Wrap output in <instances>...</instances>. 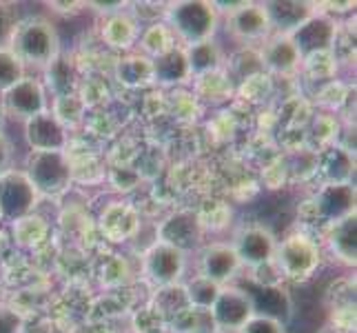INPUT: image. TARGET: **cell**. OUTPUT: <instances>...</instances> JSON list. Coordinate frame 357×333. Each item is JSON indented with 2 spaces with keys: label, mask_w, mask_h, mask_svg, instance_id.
<instances>
[{
  "label": "cell",
  "mask_w": 357,
  "mask_h": 333,
  "mask_svg": "<svg viewBox=\"0 0 357 333\" xmlns=\"http://www.w3.org/2000/svg\"><path fill=\"white\" fill-rule=\"evenodd\" d=\"M16 58L24 65L43 67L47 69L60 56V38L52 20L43 16H29L18 20L11 31V38L7 45Z\"/></svg>",
  "instance_id": "6da1fadb"
},
{
  "label": "cell",
  "mask_w": 357,
  "mask_h": 333,
  "mask_svg": "<svg viewBox=\"0 0 357 333\" xmlns=\"http://www.w3.org/2000/svg\"><path fill=\"white\" fill-rule=\"evenodd\" d=\"M167 7L169 9H165V18L169 29L174 31L176 40H182L189 47L213 38L220 20L213 3H206V0H180V3H171Z\"/></svg>",
  "instance_id": "7a4b0ae2"
},
{
  "label": "cell",
  "mask_w": 357,
  "mask_h": 333,
  "mask_svg": "<svg viewBox=\"0 0 357 333\" xmlns=\"http://www.w3.org/2000/svg\"><path fill=\"white\" fill-rule=\"evenodd\" d=\"M22 174L38 195H60L71 184V160L67 151H29Z\"/></svg>",
  "instance_id": "3957f363"
},
{
  "label": "cell",
  "mask_w": 357,
  "mask_h": 333,
  "mask_svg": "<svg viewBox=\"0 0 357 333\" xmlns=\"http://www.w3.org/2000/svg\"><path fill=\"white\" fill-rule=\"evenodd\" d=\"M273 262L278 265L282 276L293 278V280H304L313 276V271L317 269L319 249L311 238L293 233V236L280 240L275 244Z\"/></svg>",
  "instance_id": "277c9868"
},
{
  "label": "cell",
  "mask_w": 357,
  "mask_h": 333,
  "mask_svg": "<svg viewBox=\"0 0 357 333\" xmlns=\"http://www.w3.org/2000/svg\"><path fill=\"white\" fill-rule=\"evenodd\" d=\"M38 191L18 169H9L0 176V220L16 222L33 214L38 205Z\"/></svg>",
  "instance_id": "5b68a950"
},
{
  "label": "cell",
  "mask_w": 357,
  "mask_h": 333,
  "mask_svg": "<svg viewBox=\"0 0 357 333\" xmlns=\"http://www.w3.org/2000/svg\"><path fill=\"white\" fill-rule=\"evenodd\" d=\"M184 269H187V253L167 242L155 240L144 253V274L160 289L178 285Z\"/></svg>",
  "instance_id": "8992f818"
},
{
  "label": "cell",
  "mask_w": 357,
  "mask_h": 333,
  "mask_svg": "<svg viewBox=\"0 0 357 333\" xmlns=\"http://www.w3.org/2000/svg\"><path fill=\"white\" fill-rule=\"evenodd\" d=\"M253 316L249 293L240 287H222L211 306V318L218 333H238Z\"/></svg>",
  "instance_id": "52a82bcc"
},
{
  "label": "cell",
  "mask_w": 357,
  "mask_h": 333,
  "mask_svg": "<svg viewBox=\"0 0 357 333\" xmlns=\"http://www.w3.org/2000/svg\"><path fill=\"white\" fill-rule=\"evenodd\" d=\"M3 107L7 114L20 120H31L33 116H40L49 111V101L45 84L36 78L24 76L16 87H11L7 94H3Z\"/></svg>",
  "instance_id": "ba28073f"
},
{
  "label": "cell",
  "mask_w": 357,
  "mask_h": 333,
  "mask_svg": "<svg viewBox=\"0 0 357 333\" xmlns=\"http://www.w3.org/2000/svg\"><path fill=\"white\" fill-rule=\"evenodd\" d=\"M335 36H337V24L333 18L326 14H317V16L313 14L293 34H289V38L300 52V56L306 58L319 52H331V47L335 43Z\"/></svg>",
  "instance_id": "9c48e42d"
},
{
  "label": "cell",
  "mask_w": 357,
  "mask_h": 333,
  "mask_svg": "<svg viewBox=\"0 0 357 333\" xmlns=\"http://www.w3.org/2000/svg\"><path fill=\"white\" fill-rule=\"evenodd\" d=\"M24 140L31 151H65L69 135L67 129L52 116V111H45L24 122Z\"/></svg>",
  "instance_id": "30bf717a"
},
{
  "label": "cell",
  "mask_w": 357,
  "mask_h": 333,
  "mask_svg": "<svg viewBox=\"0 0 357 333\" xmlns=\"http://www.w3.org/2000/svg\"><path fill=\"white\" fill-rule=\"evenodd\" d=\"M275 244L278 240L273 238V233L264 227H244L233 242V249H236L240 262L246 267H260L268 260H273L275 253Z\"/></svg>",
  "instance_id": "8fae6325"
},
{
  "label": "cell",
  "mask_w": 357,
  "mask_h": 333,
  "mask_svg": "<svg viewBox=\"0 0 357 333\" xmlns=\"http://www.w3.org/2000/svg\"><path fill=\"white\" fill-rule=\"evenodd\" d=\"M240 267L242 262L233 244L213 242L200 251V276L220 287H227V282L238 274Z\"/></svg>",
  "instance_id": "7c38bea8"
},
{
  "label": "cell",
  "mask_w": 357,
  "mask_h": 333,
  "mask_svg": "<svg viewBox=\"0 0 357 333\" xmlns=\"http://www.w3.org/2000/svg\"><path fill=\"white\" fill-rule=\"evenodd\" d=\"M227 29L233 38L244 40V43L266 40L268 36L273 34L262 3H249V0L244 3V7H240L238 11H233L229 16Z\"/></svg>",
  "instance_id": "4fadbf2b"
},
{
  "label": "cell",
  "mask_w": 357,
  "mask_h": 333,
  "mask_svg": "<svg viewBox=\"0 0 357 333\" xmlns=\"http://www.w3.org/2000/svg\"><path fill=\"white\" fill-rule=\"evenodd\" d=\"M202 225L198 220V214L193 212H176L171 214L158 229V240L167 242L176 249L187 253V249L195 246L202 238Z\"/></svg>",
  "instance_id": "5bb4252c"
},
{
  "label": "cell",
  "mask_w": 357,
  "mask_h": 333,
  "mask_svg": "<svg viewBox=\"0 0 357 333\" xmlns=\"http://www.w3.org/2000/svg\"><path fill=\"white\" fill-rule=\"evenodd\" d=\"M98 222H100L102 236L112 242H125L140 229V216L127 202H109L100 212Z\"/></svg>",
  "instance_id": "9a60e30c"
},
{
  "label": "cell",
  "mask_w": 357,
  "mask_h": 333,
  "mask_svg": "<svg viewBox=\"0 0 357 333\" xmlns=\"http://www.w3.org/2000/svg\"><path fill=\"white\" fill-rule=\"evenodd\" d=\"M266 18L271 24V31L289 36L300 27L304 20L313 16V5L309 3H295V0H273V3H262Z\"/></svg>",
  "instance_id": "2e32d148"
},
{
  "label": "cell",
  "mask_w": 357,
  "mask_h": 333,
  "mask_svg": "<svg viewBox=\"0 0 357 333\" xmlns=\"http://www.w3.org/2000/svg\"><path fill=\"white\" fill-rule=\"evenodd\" d=\"M262 67L275 71V73H293L302 65V56L291 43L289 36L271 34L262 45Z\"/></svg>",
  "instance_id": "e0dca14e"
},
{
  "label": "cell",
  "mask_w": 357,
  "mask_h": 333,
  "mask_svg": "<svg viewBox=\"0 0 357 333\" xmlns=\"http://www.w3.org/2000/svg\"><path fill=\"white\" fill-rule=\"evenodd\" d=\"M319 214L324 220L337 222L355 214V187L349 184H326L315 198Z\"/></svg>",
  "instance_id": "ac0fdd59"
},
{
  "label": "cell",
  "mask_w": 357,
  "mask_h": 333,
  "mask_svg": "<svg viewBox=\"0 0 357 333\" xmlns=\"http://www.w3.org/2000/svg\"><path fill=\"white\" fill-rule=\"evenodd\" d=\"M249 293L251 304H253V313L255 316H266L284 323L291 316V298L282 287H260L255 289H244Z\"/></svg>",
  "instance_id": "d6986e66"
},
{
  "label": "cell",
  "mask_w": 357,
  "mask_h": 333,
  "mask_svg": "<svg viewBox=\"0 0 357 333\" xmlns=\"http://www.w3.org/2000/svg\"><path fill=\"white\" fill-rule=\"evenodd\" d=\"M140 36V24L127 11H118L114 16H107L102 22V40L114 47L127 52L135 43H138Z\"/></svg>",
  "instance_id": "ffe728a7"
},
{
  "label": "cell",
  "mask_w": 357,
  "mask_h": 333,
  "mask_svg": "<svg viewBox=\"0 0 357 333\" xmlns=\"http://www.w3.org/2000/svg\"><path fill=\"white\" fill-rule=\"evenodd\" d=\"M191 78L184 47H174L171 52L153 58V82L160 84H180Z\"/></svg>",
  "instance_id": "44dd1931"
},
{
  "label": "cell",
  "mask_w": 357,
  "mask_h": 333,
  "mask_svg": "<svg viewBox=\"0 0 357 333\" xmlns=\"http://www.w3.org/2000/svg\"><path fill=\"white\" fill-rule=\"evenodd\" d=\"M116 78L125 87H144L153 82V60L142 54H127L118 60Z\"/></svg>",
  "instance_id": "7402d4cb"
},
{
  "label": "cell",
  "mask_w": 357,
  "mask_h": 333,
  "mask_svg": "<svg viewBox=\"0 0 357 333\" xmlns=\"http://www.w3.org/2000/svg\"><path fill=\"white\" fill-rule=\"evenodd\" d=\"M331 249L333 253H337V258H342L347 265H355V256H357V222H355V214L349 218H342L337 222H331Z\"/></svg>",
  "instance_id": "603a6c76"
},
{
  "label": "cell",
  "mask_w": 357,
  "mask_h": 333,
  "mask_svg": "<svg viewBox=\"0 0 357 333\" xmlns=\"http://www.w3.org/2000/svg\"><path fill=\"white\" fill-rule=\"evenodd\" d=\"M184 54H187L191 76H202V73L215 71L222 65V49L213 38L184 47Z\"/></svg>",
  "instance_id": "cb8c5ba5"
},
{
  "label": "cell",
  "mask_w": 357,
  "mask_h": 333,
  "mask_svg": "<svg viewBox=\"0 0 357 333\" xmlns=\"http://www.w3.org/2000/svg\"><path fill=\"white\" fill-rule=\"evenodd\" d=\"M176 36L174 31L169 29V24L167 22H151L149 27H144L138 36V45L142 49V56L146 58H158V56H162L167 52H171L176 45Z\"/></svg>",
  "instance_id": "d4e9b609"
},
{
  "label": "cell",
  "mask_w": 357,
  "mask_h": 333,
  "mask_svg": "<svg viewBox=\"0 0 357 333\" xmlns=\"http://www.w3.org/2000/svg\"><path fill=\"white\" fill-rule=\"evenodd\" d=\"M47 233H49L47 220L36 214H29L16 222H11V236H14L16 244L20 246H38L47 240Z\"/></svg>",
  "instance_id": "484cf974"
},
{
  "label": "cell",
  "mask_w": 357,
  "mask_h": 333,
  "mask_svg": "<svg viewBox=\"0 0 357 333\" xmlns=\"http://www.w3.org/2000/svg\"><path fill=\"white\" fill-rule=\"evenodd\" d=\"M49 111H52V116L65 129L78 125V122H82L84 118H87V116H84V114H87V107H84V103L80 101V96L76 91L65 94V96H56L54 103L49 105Z\"/></svg>",
  "instance_id": "4316f807"
},
{
  "label": "cell",
  "mask_w": 357,
  "mask_h": 333,
  "mask_svg": "<svg viewBox=\"0 0 357 333\" xmlns=\"http://www.w3.org/2000/svg\"><path fill=\"white\" fill-rule=\"evenodd\" d=\"M195 98H202V101H222L231 94V78L229 73L222 71V67L215 71L202 73V76H195Z\"/></svg>",
  "instance_id": "83f0119b"
},
{
  "label": "cell",
  "mask_w": 357,
  "mask_h": 333,
  "mask_svg": "<svg viewBox=\"0 0 357 333\" xmlns=\"http://www.w3.org/2000/svg\"><path fill=\"white\" fill-rule=\"evenodd\" d=\"M182 289H184V295H187L189 306H193V309H204V311H211L213 302L218 300L220 291H222V287L202 276H195Z\"/></svg>",
  "instance_id": "f1b7e54d"
},
{
  "label": "cell",
  "mask_w": 357,
  "mask_h": 333,
  "mask_svg": "<svg viewBox=\"0 0 357 333\" xmlns=\"http://www.w3.org/2000/svg\"><path fill=\"white\" fill-rule=\"evenodd\" d=\"M24 78V65L16 58L9 47H0V96Z\"/></svg>",
  "instance_id": "f546056e"
},
{
  "label": "cell",
  "mask_w": 357,
  "mask_h": 333,
  "mask_svg": "<svg viewBox=\"0 0 357 333\" xmlns=\"http://www.w3.org/2000/svg\"><path fill=\"white\" fill-rule=\"evenodd\" d=\"M45 71H47V78H49V87L54 89L56 96H65V94L76 91V82H73L76 76H73V69L69 63L60 60V56Z\"/></svg>",
  "instance_id": "4dcf8cb0"
},
{
  "label": "cell",
  "mask_w": 357,
  "mask_h": 333,
  "mask_svg": "<svg viewBox=\"0 0 357 333\" xmlns=\"http://www.w3.org/2000/svg\"><path fill=\"white\" fill-rule=\"evenodd\" d=\"M240 96L244 98V101H264L266 94L271 91V78H268V73L264 71H257V73H251V76H246L242 78L240 82Z\"/></svg>",
  "instance_id": "1f68e13d"
},
{
  "label": "cell",
  "mask_w": 357,
  "mask_h": 333,
  "mask_svg": "<svg viewBox=\"0 0 357 333\" xmlns=\"http://www.w3.org/2000/svg\"><path fill=\"white\" fill-rule=\"evenodd\" d=\"M131 276V269L127 258L122 256H112L109 260H105L102 265V282L107 287H122L127 285V280Z\"/></svg>",
  "instance_id": "d6a6232c"
},
{
  "label": "cell",
  "mask_w": 357,
  "mask_h": 333,
  "mask_svg": "<svg viewBox=\"0 0 357 333\" xmlns=\"http://www.w3.org/2000/svg\"><path fill=\"white\" fill-rule=\"evenodd\" d=\"M302 63L311 71V76L317 80H328L337 69V58L331 52H319L313 56H306V58H302Z\"/></svg>",
  "instance_id": "836d02e7"
},
{
  "label": "cell",
  "mask_w": 357,
  "mask_h": 333,
  "mask_svg": "<svg viewBox=\"0 0 357 333\" xmlns=\"http://www.w3.org/2000/svg\"><path fill=\"white\" fill-rule=\"evenodd\" d=\"M165 327L167 320L155 306H146V309H140L135 313V329H138V333H162L167 331Z\"/></svg>",
  "instance_id": "e575fe53"
},
{
  "label": "cell",
  "mask_w": 357,
  "mask_h": 333,
  "mask_svg": "<svg viewBox=\"0 0 357 333\" xmlns=\"http://www.w3.org/2000/svg\"><path fill=\"white\" fill-rule=\"evenodd\" d=\"M238 333H287V329H284V323H280V320L253 313Z\"/></svg>",
  "instance_id": "d590c367"
},
{
  "label": "cell",
  "mask_w": 357,
  "mask_h": 333,
  "mask_svg": "<svg viewBox=\"0 0 357 333\" xmlns=\"http://www.w3.org/2000/svg\"><path fill=\"white\" fill-rule=\"evenodd\" d=\"M76 94L80 96V101L84 103V107H96L107 98V84L100 78H89L80 87V91H76Z\"/></svg>",
  "instance_id": "8d00e7d4"
},
{
  "label": "cell",
  "mask_w": 357,
  "mask_h": 333,
  "mask_svg": "<svg viewBox=\"0 0 357 333\" xmlns=\"http://www.w3.org/2000/svg\"><path fill=\"white\" fill-rule=\"evenodd\" d=\"M313 135H315V140L317 142H333L337 138V122L333 116H317L315 122H313Z\"/></svg>",
  "instance_id": "74e56055"
},
{
  "label": "cell",
  "mask_w": 357,
  "mask_h": 333,
  "mask_svg": "<svg viewBox=\"0 0 357 333\" xmlns=\"http://www.w3.org/2000/svg\"><path fill=\"white\" fill-rule=\"evenodd\" d=\"M140 171H135L131 167H116L112 171V182H114V187L120 189V191H131L138 187V182H140Z\"/></svg>",
  "instance_id": "f35d334b"
},
{
  "label": "cell",
  "mask_w": 357,
  "mask_h": 333,
  "mask_svg": "<svg viewBox=\"0 0 357 333\" xmlns=\"http://www.w3.org/2000/svg\"><path fill=\"white\" fill-rule=\"evenodd\" d=\"M24 320L9 304H0V333H22Z\"/></svg>",
  "instance_id": "ab89813d"
},
{
  "label": "cell",
  "mask_w": 357,
  "mask_h": 333,
  "mask_svg": "<svg viewBox=\"0 0 357 333\" xmlns=\"http://www.w3.org/2000/svg\"><path fill=\"white\" fill-rule=\"evenodd\" d=\"M14 24H16V20L11 18V11L7 9V5L0 3V47L9 45L11 31H14Z\"/></svg>",
  "instance_id": "60d3db41"
},
{
  "label": "cell",
  "mask_w": 357,
  "mask_h": 333,
  "mask_svg": "<svg viewBox=\"0 0 357 333\" xmlns=\"http://www.w3.org/2000/svg\"><path fill=\"white\" fill-rule=\"evenodd\" d=\"M11 158H14L11 142L7 140V135L0 131V176L7 174V171L11 169Z\"/></svg>",
  "instance_id": "b9f144b4"
},
{
  "label": "cell",
  "mask_w": 357,
  "mask_h": 333,
  "mask_svg": "<svg viewBox=\"0 0 357 333\" xmlns=\"http://www.w3.org/2000/svg\"><path fill=\"white\" fill-rule=\"evenodd\" d=\"M89 7H93L96 11H100L105 16H114L118 11H125L127 3H122V0H116V3H89Z\"/></svg>",
  "instance_id": "7bdbcfd3"
},
{
  "label": "cell",
  "mask_w": 357,
  "mask_h": 333,
  "mask_svg": "<svg viewBox=\"0 0 357 333\" xmlns=\"http://www.w3.org/2000/svg\"><path fill=\"white\" fill-rule=\"evenodd\" d=\"M176 105H178V109H176V116H182V109H184V101H182V96H178V98H176ZM187 105H189L187 116H193V111H195V96H189V98H187Z\"/></svg>",
  "instance_id": "ee69618b"
},
{
  "label": "cell",
  "mask_w": 357,
  "mask_h": 333,
  "mask_svg": "<svg viewBox=\"0 0 357 333\" xmlns=\"http://www.w3.org/2000/svg\"><path fill=\"white\" fill-rule=\"evenodd\" d=\"M162 333H169V331H162Z\"/></svg>",
  "instance_id": "f6af8a7d"
}]
</instances>
